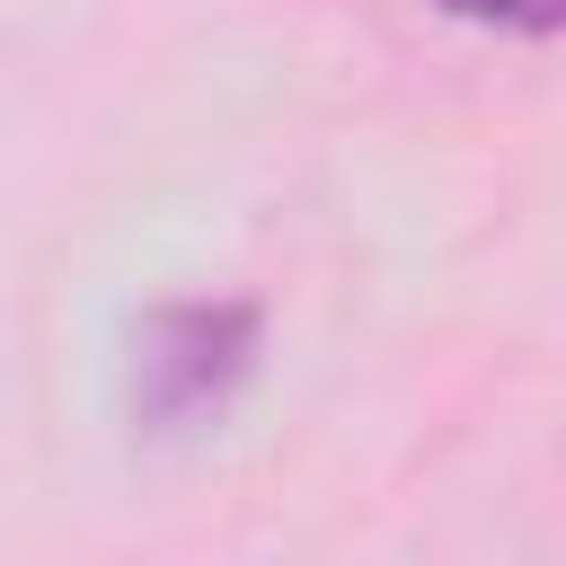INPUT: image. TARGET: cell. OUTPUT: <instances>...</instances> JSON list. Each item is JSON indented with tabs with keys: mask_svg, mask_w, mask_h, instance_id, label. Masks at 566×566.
<instances>
[{
	"mask_svg": "<svg viewBox=\"0 0 566 566\" xmlns=\"http://www.w3.org/2000/svg\"><path fill=\"white\" fill-rule=\"evenodd\" d=\"M256 345H265L256 301H150L133 327V354H124L133 433L168 442V433H195L203 416H221L248 389Z\"/></svg>",
	"mask_w": 566,
	"mask_h": 566,
	"instance_id": "obj_1",
	"label": "cell"
},
{
	"mask_svg": "<svg viewBox=\"0 0 566 566\" xmlns=\"http://www.w3.org/2000/svg\"><path fill=\"white\" fill-rule=\"evenodd\" d=\"M433 9L486 35H566V0H433Z\"/></svg>",
	"mask_w": 566,
	"mask_h": 566,
	"instance_id": "obj_2",
	"label": "cell"
}]
</instances>
